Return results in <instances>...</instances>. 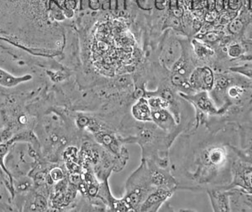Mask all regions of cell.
I'll return each instance as SVG.
<instances>
[{
    "mask_svg": "<svg viewBox=\"0 0 252 212\" xmlns=\"http://www.w3.org/2000/svg\"><path fill=\"white\" fill-rule=\"evenodd\" d=\"M241 3H240V0H229V6L230 9L236 10V9L240 8Z\"/></svg>",
    "mask_w": 252,
    "mask_h": 212,
    "instance_id": "obj_14",
    "label": "cell"
},
{
    "mask_svg": "<svg viewBox=\"0 0 252 212\" xmlns=\"http://www.w3.org/2000/svg\"><path fill=\"white\" fill-rule=\"evenodd\" d=\"M223 0H217V4H216V7H217L218 10H221V9H223Z\"/></svg>",
    "mask_w": 252,
    "mask_h": 212,
    "instance_id": "obj_15",
    "label": "cell"
},
{
    "mask_svg": "<svg viewBox=\"0 0 252 212\" xmlns=\"http://www.w3.org/2000/svg\"><path fill=\"white\" fill-rule=\"evenodd\" d=\"M249 87H251V88H252V83H250Z\"/></svg>",
    "mask_w": 252,
    "mask_h": 212,
    "instance_id": "obj_18",
    "label": "cell"
},
{
    "mask_svg": "<svg viewBox=\"0 0 252 212\" xmlns=\"http://www.w3.org/2000/svg\"><path fill=\"white\" fill-rule=\"evenodd\" d=\"M30 78V76L15 77L0 68V85H3L4 87H15L21 83L29 81Z\"/></svg>",
    "mask_w": 252,
    "mask_h": 212,
    "instance_id": "obj_4",
    "label": "cell"
},
{
    "mask_svg": "<svg viewBox=\"0 0 252 212\" xmlns=\"http://www.w3.org/2000/svg\"><path fill=\"white\" fill-rule=\"evenodd\" d=\"M195 51L198 54V56L200 57H203V56H207L213 54V50L210 48L203 45V44H199V43H195Z\"/></svg>",
    "mask_w": 252,
    "mask_h": 212,
    "instance_id": "obj_10",
    "label": "cell"
},
{
    "mask_svg": "<svg viewBox=\"0 0 252 212\" xmlns=\"http://www.w3.org/2000/svg\"><path fill=\"white\" fill-rule=\"evenodd\" d=\"M213 210L215 212H230V199L229 192L225 191H213L209 192Z\"/></svg>",
    "mask_w": 252,
    "mask_h": 212,
    "instance_id": "obj_2",
    "label": "cell"
},
{
    "mask_svg": "<svg viewBox=\"0 0 252 212\" xmlns=\"http://www.w3.org/2000/svg\"><path fill=\"white\" fill-rule=\"evenodd\" d=\"M148 103H149V106L155 111L165 109V108H167V106H169V101H167L165 98H161V97L151 98Z\"/></svg>",
    "mask_w": 252,
    "mask_h": 212,
    "instance_id": "obj_7",
    "label": "cell"
},
{
    "mask_svg": "<svg viewBox=\"0 0 252 212\" xmlns=\"http://www.w3.org/2000/svg\"><path fill=\"white\" fill-rule=\"evenodd\" d=\"M249 7L250 9H252V0H250Z\"/></svg>",
    "mask_w": 252,
    "mask_h": 212,
    "instance_id": "obj_17",
    "label": "cell"
},
{
    "mask_svg": "<svg viewBox=\"0 0 252 212\" xmlns=\"http://www.w3.org/2000/svg\"><path fill=\"white\" fill-rule=\"evenodd\" d=\"M214 74L207 66L197 68L190 77V85L193 88L201 91L211 90L214 86Z\"/></svg>",
    "mask_w": 252,
    "mask_h": 212,
    "instance_id": "obj_1",
    "label": "cell"
},
{
    "mask_svg": "<svg viewBox=\"0 0 252 212\" xmlns=\"http://www.w3.org/2000/svg\"><path fill=\"white\" fill-rule=\"evenodd\" d=\"M50 176L52 178L53 180L57 181V180H62L63 175H62V172L61 170L55 169V170H53L50 172Z\"/></svg>",
    "mask_w": 252,
    "mask_h": 212,
    "instance_id": "obj_12",
    "label": "cell"
},
{
    "mask_svg": "<svg viewBox=\"0 0 252 212\" xmlns=\"http://www.w3.org/2000/svg\"><path fill=\"white\" fill-rule=\"evenodd\" d=\"M243 30V23L240 19H235L230 22L229 25V30L234 35H238Z\"/></svg>",
    "mask_w": 252,
    "mask_h": 212,
    "instance_id": "obj_9",
    "label": "cell"
},
{
    "mask_svg": "<svg viewBox=\"0 0 252 212\" xmlns=\"http://www.w3.org/2000/svg\"><path fill=\"white\" fill-rule=\"evenodd\" d=\"M194 101L198 107L203 112H208L209 114H216L219 112L217 108L214 107L211 101L209 100L206 92H202L194 97Z\"/></svg>",
    "mask_w": 252,
    "mask_h": 212,
    "instance_id": "obj_5",
    "label": "cell"
},
{
    "mask_svg": "<svg viewBox=\"0 0 252 212\" xmlns=\"http://www.w3.org/2000/svg\"><path fill=\"white\" fill-rule=\"evenodd\" d=\"M227 92H228V95L230 98L234 99V100H239V99H241L244 93H245V89H244L243 86H240V85H233V86H230L228 89Z\"/></svg>",
    "mask_w": 252,
    "mask_h": 212,
    "instance_id": "obj_8",
    "label": "cell"
},
{
    "mask_svg": "<svg viewBox=\"0 0 252 212\" xmlns=\"http://www.w3.org/2000/svg\"><path fill=\"white\" fill-rule=\"evenodd\" d=\"M168 194H170L168 192L163 191H158L157 193L152 194L151 196H150L149 199L147 200V202L144 205L143 211H148L153 206H155L156 204H158L159 202H161V201L166 200L168 197Z\"/></svg>",
    "mask_w": 252,
    "mask_h": 212,
    "instance_id": "obj_6",
    "label": "cell"
},
{
    "mask_svg": "<svg viewBox=\"0 0 252 212\" xmlns=\"http://www.w3.org/2000/svg\"><path fill=\"white\" fill-rule=\"evenodd\" d=\"M108 139H110V138H109V137H108ZM103 140H104V142L106 141V137H104V138H103ZM110 143H111V140H109V141H107L106 142V145H109V144H110Z\"/></svg>",
    "mask_w": 252,
    "mask_h": 212,
    "instance_id": "obj_16",
    "label": "cell"
},
{
    "mask_svg": "<svg viewBox=\"0 0 252 212\" xmlns=\"http://www.w3.org/2000/svg\"><path fill=\"white\" fill-rule=\"evenodd\" d=\"M132 113L137 120L140 121H151L152 115L150 108L149 103L147 101L141 99L135 106H133Z\"/></svg>",
    "mask_w": 252,
    "mask_h": 212,
    "instance_id": "obj_3",
    "label": "cell"
},
{
    "mask_svg": "<svg viewBox=\"0 0 252 212\" xmlns=\"http://www.w3.org/2000/svg\"><path fill=\"white\" fill-rule=\"evenodd\" d=\"M220 36H221L219 35V33H209L206 36V38L208 42H215L220 38Z\"/></svg>",
    "mask_w": 252,
    "mask_h": 212,
    "instance_id": "obj_13",
    "label": "cell"
},
{
    "mask_svg": "<svg viewBox=\"0 0 252 212\" xmlns=\"http://www.w3.org/2000/svg\"><path fill=\"white\" fill-rule=\"evenodd\" d=\"M228 53L229 56L236 58L238 56H241V54L243 53V49L241 47L240 44H235L229 46V50H228Z\"/></svg>",
    "mask_w": 252,
    "mask_h": 212,
    "instance_id": "obj_11",
    "label": "cell"
}]
</instances>
